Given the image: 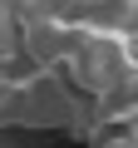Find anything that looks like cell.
<instances>
[{
    "label": "cell",
    "mask_w": 138,
    "mask_h": 148,
    "mask_svg": "<svg viewBox=\"0 0 138 148\" xmlns=\"http://www.w3.org/2000/svg\"><path fill=\"white\" fill-rule=\"evenodd\" d=\"M138 64V35H118V30H84L79 45L69 49L64 69L84 94H109L123 74Z\"/></svg>",
    "instance_id": "obj_1"
},
{
    "label": "cell",
    "mask_w": 138,
    "mask_h": 148,
    "mask_svg": "<svg viewBox=\"0 0 138 148\" xmlns=\"http://www.w3.org/2000/svg\"><path fill=\"white\" fill-rule=\"evenodd\" d=\"M99 119L104 123H138V64L123 74L109 94H99Z\"/></svg>",
    "instance_id": "obj_2"
},
{
    "label": "cell",
    "mask_w": 138,
    "mask_h": 148,
    "mask_svg": "<svg viewBox=\"0 0 138 148\" xmlns=\"http://www.w3.org/2000/svg\"><path fill=\"white\" fill-rule=\"evenodd\" d=\"M20 59V15L15 5H0V64Z\"/></svg>",
    "instance_id": "obj_3"
},
{
    "label": "cell",
    "mask_w": 138,
    "mask_h": 148,
    "mask_svg": "<svg viewBox=\"0 0 138 148\" xmlns=\"http://www.w3.org/2000/svg\"><path fill=\"white\" fill-rule=\"evenodd\" d=\"M99 148H123V138H109V143H99Z\"/></svg>",
    "instance_id": "obj_4"
}]
</instances>
